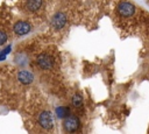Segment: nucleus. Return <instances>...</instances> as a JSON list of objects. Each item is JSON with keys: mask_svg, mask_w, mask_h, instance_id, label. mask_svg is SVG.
<instances>
[{"mask_svg": "<svg viewBox=\"0 0 149 134\" xmlns=\"http://www.w3.org/2000/svg\"><path fill=\"white\" fill-rule=\"evenodd\" d=\"M7 42V34L2 30H0V47L3 45Z\"/></svg>", "mask_w": 149, "mask_h": 134, "instance_id": "9b49d317", "label": "nucleus"}, {"mask_svg": "<svg viewBox=\"0 0 149 134\" xmlns=\"http://www.w3.org/2000/svg\"><path fill=\"white\" fill-rule=\"evenodd\" d=\"M68 113H69V110L65 108V107H63V106H58L56 108V115L58 118H65L68 115Z\"/></svg>", "mask_w": 149, "mask_h": 134, "instance_id": "1a4fd4ad", "label": "nucleus"}, {"mask_svg": "<svg viewBox=\"0 0 149 134\" xmlns=\"http://www.w3.org/2000/svg\"><path fill=\"white\" fill-rule=\"evenodd\" d=\"M81 104H83V99H81V97H80L79 94H74V96L72 97V105L76 106V107H80Z\"/></svg>", "mask_w": 149, "mask_h": 134, "instance_id": "9d476101", "label": "nucleus"}, {"mask_svg": "<svg viewBox=\"0 0 149 134\" xmlns=\"http://www.w3.org/2000/svg\"><path fill=\"white\" fill-rule=\"evenodd\" d=\"M37 121L40 124V126L44 129H51L54 126V119H52V114L49 111H43L40 113Z\"/></svg>", "mask_w": 149, "mask_h": 134, "instance_id": "f257e3e1", "label": "nucleus"}, {"mask_svg": "<svg viewBox=\"0 0 149 134\" xmlns=\"http://www.w3.org/2000/svg\"><path fill=\"white\" fill-rule=\"evenodd\" d=\"M79 125H80V122H79V119L77 118V117H74V115H69V117H66L65 118V120H64V122H63V127H64V129L66 131V132H76L78 128H79Z\"/></svg>", "mask_w": 149, "mask_h": 134, "instance_id": "f03ea898", "label": "nucleus"}, {"mask_svg": "<svg viewBox=\"0 0 149 134\" xmlns=\"http://www.w3.org/2000/svg\"><path fill=\"white\" fill-rule=\"evenodd\" d=\"M31 29V26L27 22V21H17L15 24H14V34L17 35V36H23V35H27Z\"/></svg>", "mask_w": 149, "mask_h": 134, "instance_id": "20e7f679", "label": "nucleus"}, {"mask_svg": "<svg viewBox=\"0 0 149 134\" xmlns=\"http://www.w3.org/2000/svg\"><path fill=\"white\" fill-rule=\"evenodd\" d=\"M6 55H0V61H3V59H6Z\"/></svg>", "mask_w": 149, "mask_h": 134, "instance_id": "f8f14e48", "label": "nucleus"}, {"mask_svg": "<svg viewBox=\"0 0 149 134\" xmlns=\"http://www.w3.org/2000/svg\"><path fill=\"white\" fill-rule=\"evenodd\" d=\"M36 63L43 70H50L54 66L52 58L49 55H47V54H40L37 56V58H36Z\"/></svg>", "mask_w": 149, "mask_h": 134, "instance_id": "7ed1b4c3", "label": "nucleus"}, {"mask_svg": "<svg viewBox=\"0 0 149 134\" xmlns=\"http://www.w3.org/2000/svg\"><path fill=\"white\" fill-rule=\"evenodd\" d=\"M118 10L122 16H130L134 14L135 7L129 2H120L118 6Z\"/></svg>", "mask_w": 149, "mask_h": 134, "instance_id": "39448f33", "label": "nucleus"}, {"mask_svg": "<svg viewBox=\"0 0 149 134\" xmlns=\"http://www.w3.org/2000/svg\"><path fill=\"white\" fill-rule=\"evenodd\" d=\"M17 80L21 83V84H24V85H28L30 84L33 80H34V75L27 70H21L19 71L17 73Z\"/></svg>", "mask_w": 149, "mask_h": 134, "instance_id": "0eeeda50", "label": "nucleus"}, {"mask_svg": "<svg viewBox=\"0 0 149 134\" xmlns=\"http://www.w3.org/2000/svg\"><path fill=\"white\" fill-rule=\"evenodd\" d=\"M65 22H66V17H65V15L63 14V13H56L54 16H52V20H51V24H52V27L55 28V29H61V28H63L64 27V24H65Z\"/></svg>", "mask_w": 149, "mask_h": 134, "instance_id": "423d86ee", "label": "nucleus"}, {"mask_svg": "<svg viewBox=\"0 0 149 134\" xmlns=\"http://www.w3.org/2000/svg\"><path fill=\"white\" fill-rule=\"evenodd\" d=\"M41 6H42V0H27V2H26L27 10L31 12V13L38 10L41 8Z\"/></svg>", "mask_w": 149, "mask_h": 134, "instance_id": "6e6552de", "label": "nucleus"}]
</instances>
